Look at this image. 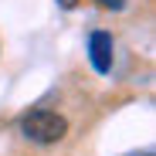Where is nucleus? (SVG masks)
<instances>
[{
	"label": "nucleus",
	"instance_id": "1",
	"mask_svg": "<svg viewBox=\"0 0 156 156\" xmlns=\"http://www.w3.org/2000/svg\"><path fill=\"white\" fill-rule=\"evenodd\" d=\"M20 133L27 136L31 143H41V146H51V143H58L65 139L68 133V119L58 115V112H51V109H34L20 119Z\"/></svg>",
	"mask_w": 156,
	"mask_h": 156
},
{
	"label": "nucleus",
	"instance_id": "2",
	"mask_svg": "<svg viewBox=\"0 0 156 156\" xmlns=\"http://www.w3.org/2000/svg\"><path fill=\"white\" fill-rule=\"evenodd\" d=\"M88 58H92V68H95L98 75L112 71V34L95 31V34L88 37Z\"/></svg>",
	"mask_w": 156,
	"mask_h": 156
},
{
	"label": "nucleus",
	"instance_id": "3",
	"mask_svg": "<svg viewBox=\"0 0 156 156\" xmlns=\"http://www.w3.org/2000/svg\"><path fill=\"white\" fill-rule=\"evenodd\" d=\"M95 4L109 7V10H122V7H126V0H95Z\"/></svg>",
	"mask_w": 156,
	"mask_h": 156
},
{
	"label": "nucleus",
	"instance_id": "4",
	"mask_svg": "<svg viewBox=\"0 0 156 156\" xmlns=\"http://www.w3.org/2000/svg\"><path fill=\"white\" fill-rule=\"evenodd\" d=\"M58 7H65V10H71V7H78V0H58Z\"/></svg>",
	"mask_w": 156,
	"mask_h": 156
},
{
	"label": "nucleus",
	"instance_id": "5",
	"mask_svg": "<svg viewBox=\"0 0 156 156\" xmlns=\"http://www.w3.org/2000/svg\"><path fill=\"white\" fill-rule=\"evenodd\" d=\"M133 156H136V153H133ZM139 156H153V153H139Z\"/></svg>",
	"mask_w": 156,
	"mask_h": 156
}]
</instances>
